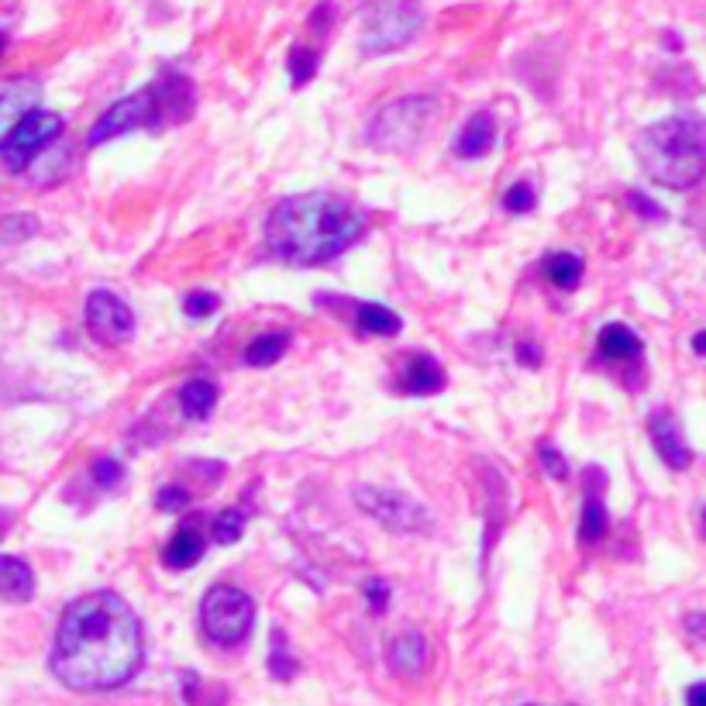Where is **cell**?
<instances>
[{"label": "cell", "instance_id": "obj_1", "mask_svg": "<svg viewBox=\"0 0 706 706\" xmlns=\"http://www.w3.org/2000/svg\"><path fill=\"white\" fill-rule=\"evenodd\" d=\"M142 624L124 596L86 593L66 606L49 655L52 676L76 693L117 689L142 668Z\"/></svg>", "mask_w": 706, "mask_h": 706}, {"label": "cell", "instance_id": "obj_2", "mask_svg": "<svg viewBox=\"0 0 706 706\" xmlns=\"http://www.w3.org/2000/svg\"><path fill=\"white\" fill-rule=\"evenodd\" d=\"M366 232V214L335 194H300L273 207L266 245L290 266H320L341 255Z\"/></svg>", "mask_w": 706, "mask_h": 706}, {"label": "cell", "instance_id": "obj_3", "mask_svg": "<svg viewBox=\"0 0 706 706\" xmlns=\"http://www.w3.org/2000/svg\"><path fill=\"white\" fill-rule=\"evenodd\" d=\"M634 155L658 186L693 190L706 176V121L699 114H672L637 135Z\"/></svg>", "mask_w": 706, "mask_h": 706}, {"label": "cell", "instance_id": "obj_4", "mask_svg": "<svg viewBox=\"0 0 706 706\" xmlns=\"http://www.w3.org/2000/svg\"><path fill=\"white\" fill-rule=\"evenodd\" d=\"M186 98H190V83L183 76L170 73L166 80H158L152 86H142V90L132 93V98H121L117 104H111L98 117V124L90 127L86 142L90 145H104L111 139H121L127 132H135V127H155L166 114L183 117L190 111Z\"/></svg>", "mask_w": 706, "mask_h": 706}, {"label": "cell", "instance_id": "obj_5", "mask_svg": "<svg viewBox=\"0 0 706 706\" xmlns=\"http://www.w3.org/2000/svg\"><path fill=\"white\" fill-rule=\"evenodd\" d=\"M434 111L431 98H400L369 121L366 139L382 152H407L428 135Z\"/></svg>", "mask_w": 706, "mask_h": 706}, {"label": "cell", "instance_id": "obj_6", "mask_svg": "<svg viewBox=\"0 0 706 706\" xmlns=\"http://www.w3.org/2000/svg\"><path fill=\"white\" fill-rule=\"evenodd\" d=\"M201 624L211 641L224 648H235L252 634L255 624V603L238 586H214L204 593L201 603Z\"/></svg>", "mask_w": 706, "mask_h": 706}, {"label": "cell", "instance_id": "obj_7", "mask_svg": "<svg viewBox=\"0 0 706 706\" xmlns=\"http://www.w3.org/2000/svg\"><path fill=\"white\" fill-rule=\"evenodd\" d=\"M356 500H359V507L369 513V518H376L382 528H390V531H397V534H407V531H417V534H424V531H431V513L417 503V500H410V497H403V493H393V490H379V487H359L356 490Z\"/></svg>", "mask_w": 706, "mask_h": 706}, {"label": "cell", "instance_id": "obj_8", "mask_svg": "<svg viewBox=\"0 0 706 706\" xmlns=\"http://www.w3.org/2000/svg\"><path fill=\"white\" fill-rule=\"evenodd\" d=\"M62 135V117L52 114V111H31L21 117V124L11 132V139L4 142V149H0V155H4V163L11 173H24L31 163H35V155L45 152L55 139Z\"/></svg>", "mask_w": 706, "mask_h": 706}, {"label": "cell", "instance_id": "obj_9", "mask_svg": "<svg viewBox=\"0 0 706 706\" xmlns=\"http://www.w3.org/2000/svg\"><path fill=\"white\" fill-rule=\"evenodd\" d=\"M417 24H421V14H417L413 4H407V0H387V4H379V11H372L366 21L362 52L376 55V52H393L407 45L413 39Z\"/></svg>", "mask_w": 706, "mask_h": 706}, {"label": "cell", "instance_id": "obj_10", "mask_svg": "<svg viewBox=\"0 0 706 706\" xmlns=\"http://www.w3.org/2000/svg\"><path fill=\"white\" fill-rule=\"evenodd\" d=\"M86 331L101 345H121L135 335V314L111 290H93L86 297Z\"/></svg>", "mask_w": 706, "mask_h": 706}, {"label": "cell", "instance_id": "obj_11", "mask_svg": "<svg viewBox=\"0 0 706 706\" xmlns=\"http://www.w3.org/2000/svg\"><path fill=\"white\" fill-rule=\"evenodd\" d=\"M648 434H652V444H655L658 459H662L668 469H676V472L689 469L693 452H689V444H686V438H683V431H679L676 413H672V410H655V413L648 417Z\"/></svg>", "mask_w": 706, "mask_h": 706}, {"label": "cell", "instance_id": "obj_12", "mask_svg": "<svg viewBox=\"0 0 706 706\" xmlns=\"http://www.w3.org/2000/svg\"><path fill=\"white\" fill-rule=\"evenodd\" d=\"M387 662L393 668V676L400 679H417L424 676L428 668V641L421 631H403L390 641V652H387Z\"/></svg>", "mask_w": 706, "mask_h": 706}, {"label": "cell", "instance_id": "obj_13", "mask_svg": "<svg viewBox=\"0 0 706 706\" xmlns=\"http://www.w3.org/2000/svg\"><path fill=\"white\" fill-rule=\"evenodd\" d=\"M39 98H42L39 83H11L0 90V149H4L11 132L21 124V117L39 108Z\"/></svg>", "mask_w": 706, "mask_h": 706}, {"label": "cell", "instance_id": "obj_14", "mask_svg": "<svg viewBox=\"0 0 706 706\" xmlns=\"http://www.w3.org/2000/svg\"><path fill=\"white\" fill-rule=\"evenodd\" d=\"M444 369H441V362L438 359H431V356H424V351H417V356H410L407 362H403V379H400V387H403V393H410V397H431V393H438V390H444Z\"/></svg>", "mask_w": 706, "mask_h": 706}, {"label": "cell", "instance_id": "obj_15", "mask_svg": "<svg viewBox=\"0 0 706 706\" xmlns=\"http://www.w3.org/2000/svg\"><path fill=\"white\" fill-rule=\"evenodd\" d=\"M497 142V117L487 114V111H479L469 117V124L459 132L456 139V155L459 158H483Z\"/></svg>", "mask_w": 706, "mask_h": 706}, {"label": "cell", "instance_id": "obj_16", "mask_svg": "<svg viewBox=\"0 0 706 706\" xmlns=\"http://www.w3.org/2000/svg\"><path fill=\"white\" fill-rule=\"evenodd\" d=\"M0 596L11 603H28L35 596V572L24 559L0 555Z\"/></svg>", "mask_w": 706, "mask_h": 706}, {"label": "cell", "instance_id": "obj_17", "mask_svg": "<svg viewBox=\"0 0 706 706\" xmlns=\"http://www.w3.org/2000/svg\"><path fill=\"white\" fill-rule=\"evenodd\" d=\"M204 534L194 528V524H186V528H180L176 534H173V541L166 544V552H163V559H166V565L170 569H194L201 559H204Z\"/></svg>", "mask_w": 706, "mask_h": 706}, {"label": "cell", "instance_id": "obj_18", "mask_svg": "<svg viewBox=\"0 0 706 706\" xmlns=\"http://www.w3.org/2000/svg\"><path fill=\"white\" fill-rule=\"evenodd\" d=\"M586 475H590V487H586V503H583L580 538H583L586 544H593V541H600V538L606 534V507H603V500H600V493H596V479H603V472L590 469Z\"/></svg>", "mask_w": 706, "mask_h": 706}, {"label": "cell", "instance_id": "obj_19", "mask_svg": "<svg viewBox=\"0 0 706 706\" xmlns=\"http://www.w3.org/2000/svg\"><path fill=\"white\" fill-rule=\"evenodd\" d=\"M356 320H359V331L372 335V338H393L403 328V320L397 317V310L382 307V304H359L356 307Z\"/></svg>", "mask_w": 706, "mask_h": 706}, {"label": "cell", "instance_id": "obj_20", "mask_svg": "<svg viewBox=\"0 0 706 706\" xmlns=\"http://www.w3.org/2000/svg\"><path fill=\"white\" fill-rule=\"evenodd\" d=\"M600 351L614 362H627L641 356V338L627 325H606L600 331Z\"/></svg>", "mask_w": 706, "mask_h": 706}, {"label": "cell", "instance_id": "obj_21", "mask_svg": "<svg viewBox=\"0 0 706 706\" xmlns=\"http://www.w3.org/2000/svg\"><path fill=\"white\" fill-rule=\"evenodd\" d=\"M217 403V390H214V382L207 379H190L186 387L180 390V407L183 413L190 417V421H204V417L214 410Z\"/></svg>", "mask_w": 706, "mask_h": 706}, {"label": "cell", "instance_id": "obj_22", "mask_svg": "<svg viewBox=\"0 0 706 706\" xmlns=\"http://www.w3.org/2000/svg\"><path fill=\"white\" fill-rule=\"evenodd\" d=\"M286 348H290V335L286 331H273V335H259L248 348H245V362L263 369V366H273L286 356Z\"/></svg>", "mask_w": 706, "mask_h": 706}, {"label": "cell", "instance_id": "obj_23", "mask_svg": "<svg viewBox=\"0 0 706 706\" xmlns=\"http://www.w3.org/2000/svg\"><path fill=\"white\" fill-rule=\"evenodd\" d=\"M583 259L575 252H555V255H549V259H544V273H549V279L555 283V286H562V290H572V286H580V279H583Z\"/></svg>", "mask_w": 706, "mask_h": 706}, {"label": "cell", "instance_id": "obj_24", "mask_svg": "<svg viewBox=\"0 0 706 706\" xmlns=\"http://www.w3.org/2000/svg\"><path fill=\"white\" fill-rule=\"evenodd\" d=\"M269 676L286 683L297 676V658H290V652H286V634L283 631H273V648H269Z\"/></svg>", "mask_w": 706, "mask_h": 706}, {"label": "cell", "instance_id": "obj_25", "mask_svg": "<svg viewBox=\"0 0 706 706\" xmlns=\"http://www.w3.org/2000/svg\"><path fill=\"white\" fill-rule=\"evenodd\" d=\"M245 531V513L242 510H221L214 518V541L217 544H235Z\"/></svg>", "mask_w": 706, "mask_h": 706}, {"label": "cell", "instance_id": "obj_26", "mask_svg": "<svg viewBox=\"0 0 706 706\" xmlns=\"http://www.w3.org/2000/svg\"><path fill=\"white\" fill-rule=\"evenodd\" d=\"M39 232V217L31 214H11L0 221V242H24Z\"/></svg>", "mask_w": 706, "mask_h": 706}, {"label": "cell", "instance_id": "obj_27", "mask_svg": "<svg viewBox=\"0 0 706 706\" xmlns=\"http://www.w3.org/2000/svg\"><path fill=\"white\" fill-rule=\"evenodd\" d=\"M314 73H317V52L314 49H294L290 52V80L297 83V86H304V83H310L314 80Z\"/></svg>", "mask_w": 706, "mask_h": 706}, {"label": "cell", "instance_id": "obj_28", "mask_svg": "<svg viewBox=\"0 0 706 706\" xmlns=\"http://www.w3.org/2000/svg\"><path fill=\"white\" fill-rule=\"evenodd\" d=\"M538 462L544 469V475H552V479H569V462L562 459V452L552 444V441H541L538 444Z\"/></svg>", "mask_w": 706, "mask_h": 706}, {"label": "cell", "instance_id": "obj_29", "mask_svg": "<svg viewBox=\"0 0 706 706\" xmlns=\"http://www.w3.org/2000/svg\"><path fill=\"white\" fill-rule=\"evenodd\" d=\"M503 207H507L510 214H528V211H534V190H531L528 183L510 186L507 197H503Z\"/></svg>", "mask_w": 706, "mask_h": 706}, {"label": "cell", "instance_id": "obj_30", "mask_svg": "<svg viewBox=\"0 0 706 706\" xmlns=\"http://www.w3.org/2000/svg\"><path fill=\"white\" fill-rule=\"evenodd\" d=\"M121 475H124V469L114 459H98V462H93V479H98V487H104V490H114L121 483Z\"/></svg>", "mask_w": 706, "mask_h": 706}, {"label": "cell", "instance_id": "obj_31", "mask_svg": "<svg viewBox=\"0 0 706 706\" xmlns=\"http://www.w3.org/2000/svg\"><path fill=\"white\" fill-rule=\"evenodd\" d=\"M217 307H221V300H217L214 294H190V297L183 300V310H186L190 317H211Z\"/></svg>", "mask_w": 706, "mask_h": 706}, {"label": "cell", "instance_id": "obj_32", "mask_svg": "<svg viewBox=\"0 0 706 706\" xmlns=\"http://www.w3.org/2000/svg\"><path fill=\"white\" fill-rule=\"evenodd\" d=\"M366 600L372 606V614H387V606H390V586L382 583V580H369L366 583Z\"/></svg>", "mask_w": 706, "mask_h": 706}, {"label": "cell", "instance_id": "obj_33", "mask_svg": "<svg viewBox=\"0 0 706 706\" xmlns=\"http://www.w3.org/2000/svg\"><path fill=\"white\" fill-rule=\"evenodd\" d=\"M627 207H634V211H637L641 217H648V221H665V217H668V214H665V211H662L658 204H652V201H648L645 194H634V190H631V194H627Z\"/></svg>", "mask_w": 706, "mask_h": 706}, {"label": "cell", "instance_id": "obj_34", "mask_svg": "<svg viewBox=\"0 0 706 706\" xmlns=\"http://www.w3.org/2000/svg\"><path fill=\"white\" fill-rule=\"evenodd\" d=\"M155 503H158V510L173 513V510H180L183 503H190V493L180 490V487H163V490H158V497H155Z\"/></svg>", "mask_w": 706, "mask_h": 706}, {"label": "cell", "instance_id": "obj_35", "mask_svg": "<svg viewBox=\"0 0 706 706\" xmlns=\"http://www.w3.org/2000/svg\"><path fill=\"white\" fill-rule=\"evenodd\" d=\"M686 631L699 641H706V614H689L686 617Z\"/></svg>", "mask_w": 706, "mask_h": 706}, {"label": "cell", "instance_id": "obj_36", "mask_svg": "<svg viewBox=\"0 0 706 706\" xmlns=\"http://www.w3.org/2000/svg\"><path fill=\"white\" fill-rule=\"evenodd\" d=\"M686 706H706V683H696L686 689Z\"/></svg>", "mask_w": 706, "mask_h": 706}, {"label": "cell", "instance_id": "obj_37", "mask_svg": "<svg viewBox=\"0 0 706 706\" xmlns=\"http://www.w3.org/2000/svg\"><path fill=\"white\" fill-rule=\"evenodd\" d=\"M518 356L524 359V366H531V369L538 366V348H534V345L521 341V345H518Z\"/></svg>", "mask_w": 706, "mask_h": 706}, {"label": "cell", "instance_id": "obj_38", "mask_svg": "<svg viewBox=\"0 0 706 706\" xmlns=\"http://www.w3.org/2000/svg\"><path fill=\"white\" fill-rule=\"evenodd\" d=\"M693 351H696V356H706V331L693 335Z\"/></svg>", "mask_w": 706, "mask_h": 706}, {"label": "cell", "instance_id": "obj_39", "mask_svg": "<svg viewBox=\"0 0 706 706\" xmlns=\"http://www.w3.org/2000/svg\"><path fill=\"white\" fill-rule=\"evenodd\" d=\"M0 52H4V35H0Z\"/></svg>", "mask_w": 706, "mask_h": 706}]
</instances>
